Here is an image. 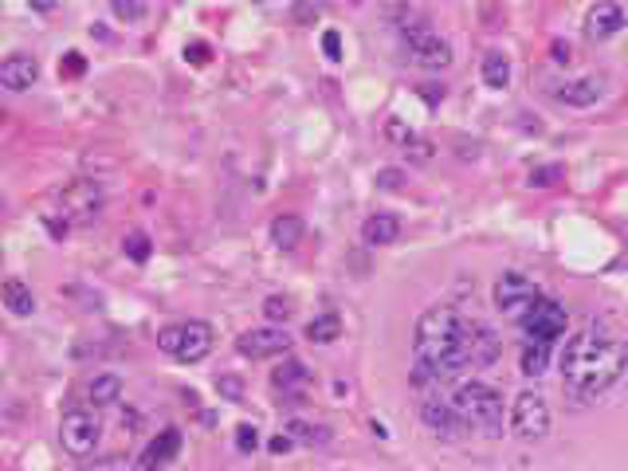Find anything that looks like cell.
Returning a JSON list of instances; mask_svg holds the SVG:
<instances>
[{
  "label": "cell",
  "instance_id": "9a60e30c",
  "mask_svg": "<svg viewBox=\"0 0 628 471\" xmlns=\"http://www.w3.org/2000/svg\"><path fill=\"white\" fill-rule=\"evenodd\" d=\"M554 99L566 102V107L589 110V107H597V102L605 99V83H601V78H593V75H581V78H570V83L554 87Z\"/></svg>",
  "mask_w": 628,
  "mask_h": 471
},
{
  "label": "cell",
  "instance_id": "8992f818",
  "mask_svg": "<svg viewBox=\"0 0 628 471\" xmlns=\"http://www.w3.org/2000/svg\"><path fill=\"white\" fill-rule=\"evenodd\" d=\"M550 424H554L550 401L539 389H522L515 404H510V432H515L522 444H539L550 436Z\"/></svg>",
  "mask_w": 628,
  "mask_h": 471
},
{
  "label": "cell",
  "instance_id": "ab89813d",
  "mask_svg": "<svg viewBox=\"0 0 628 471\" xmlns=\"http://www.w3.org/2000/svg\"><path fill=\"white\" fill-rule=\"evenodd\" d=\"M421 99L428 102V107H440V102H444V87H436V83H424V87H421Z\"/></svg>",
  "mask_w": 628,
  "mask_h": 471
},
{
  "label": "cell",
  "instance_id": "6da1fadb",
  "mask_svg": "<svg viewBox=\"0 0 628 471\" xmlns=\"http://www.w3.org/2000/svg\"><path fill=\"white\" fill-rule=\"evenodd\" d=\"M558 370H561V389H566V397L581 401V404L605 397L609 389L621 385V377L628 370V338L609 330V326L589 322L578 334L566 338Z\"/></svg>",
  "mask_w": 628,
  "mask_h": 471
},
{
  "label": "cell",
  "instance_id": "836d02e7",
  "mask_svg": "<svg viewBox=\"0 0 628 471\" xmlns=\"http://www.w3.org/2000/svg\"><path fill=\"white\" fill-rule=\"evenodd\" d=\"M87 71V59L78 56V51H68V56H63V63H59V75H68V78H78Z\"/></svg>",
  "mask_w": 628,
  "mask_h": 471
},
{
  "label": "cell",
  "instance_id": "cb8c5ba5",
  "mask_svg": "<svg viewBox=\"0 0 628 471\" xmlns=\"http://www.w3.org/2000/svg\"><path fill=\"white\" fill-rule=\"evenodd\" d=\"M287 436H291L295 444H307V448H326V444L334 440V432L326 424H314V421H291L283 428Z\"/></svg>",
  "mask_w": 628,
  "mask_h": 471
},
{
  "label": "cell",
  "instance_id": "4316f807",
  "mask_svg": "<svg viewBox=\"0 0 628 471\" xmlns=\"http://www.w3.org/2000/svg\"><path fill=\"white\" fill-rule=\"evenodd\" d=\"M122 252H126L130 259H134V264H146L150 252H153V244H150V236H146V232H126Z\"/></svg>",
  "mask_w": 628,
  "mask_h": 471
},
{
  "label": "cell",
  "instance_id": "f35d334b",
  "mask_svg": "<svg viewBox=\"0 0 628 471\" xmlns=\"http://www.w3.org/2000/svg\"><path fill=\"white\" fill-rule=\"evenodd\" d=\"M558 177H561V169H534V173H530V185L542 189V185H550V181H558Z\"/></svg>",
  "mask_w": 628,
  "mask_h": 471
},
{
  "label": "cell",
  "instance_id": "d4e9b609",
  "mask_svg": "<svg viewBox=\"0 0 628 471\" xmlns=\"http://www.w3.org/2000/svg\"><path fill=\"white\" fill-rule=\"evenodd\" d=\"M87 397L99 404V409H107V404H114L118 397H122V377L118 373H95L87 382Z\"/></svg>",
  "mask_w": 628,
  "mask_h": 471
},
{
  "label": "cell",
  "instance_id": "44dd1931",
  "mask_svg": "<svg viewBox=\"0 0 628 471\" xmlns=\"http://www.w3.org/2000/svg\"><path fill=\"white\" fill-rule=\"evenodd\" d=\"M298 240H303V216L279 213V216L271 220V244L279 247V252H295Z\"/></svg>",
  "mask_w": 628,
  "mask_h": 471
},
{
  "label": "cell",
  "instance_id": "7c38bea8",
  "mask_svg": "<svg viewBox=\"0 0 628 471\" xmlns=\"http://www.w3.org/2000/svg\"><path fill=\"white\" fill-rule=\"evenodd\" d=\"M421 421H424L428 432H436V436H444V440H452V436H460V432H467L464 416L455 413V404L444 401V397H424L421 401Z\"/></svg>",
  "mask_w": 628,
  "mask_h": 471
},
{
  "label": "cell",
  "instance_id": "52a82bcc",
  "mask_svg": "<svg viewBox=\"0 0 628 471\" xmlns=\"http://www.w3.org/2000/svg\"><path fill=\"white\" fill-rule=\"evenodd\" d=\"M566 322H570L566 307H561L558 298H550V295H539V298H534V307L518 319L522 334H527V342H550V346H554L558 338L566 334Z\"/></svg>",
  "mask_w": 628,
  "mask_h": 471
},
{
  "label": "cell",
  "instance_id": "4fadbf2b",
  "mask_svg": "<svg viewBox=\"0 0 628 471\" xmlns=\"http://www.w3.org/2000/svg\"><path fill=\"white\" fill-rule=\"evenodd\" d=\"M181 444H185L181 428H162V432H157V436L146 444V448H141L138 467H141V471H165V467L181 455Z\"/></svg>",
  "mask_w": 628,
  "mask_h": 471
},
{
  "label": "cell",
  "instance_id": "7a4b0ae2",
  "mask_svg": "<svg viewBox=\"0 0 628 471\" xmlns=\"http://www.w3.org/2000/svg\"><path fill=\"white\" fill-rule=\"evenodd\" d=\"M464 326L467 319L448 303L428 307L421 319H416L413 330V350H416V370H413V385L428 389V385H448L455 382L464 370Z\"/></svg>",
  "mask_w": 628,
  "mask_h": 471
},
{
  "label": "cell",
  "instance_id": "2e32d148",
  "mask_svg": "<svg viewBox=\"0 0 628 471\" xmlns=\"http://www.w3.org/2000/svg\"><path fill=\"white\" fill-rule=\"evenodd\" d=\"M39 78V59L28 56V51H12L0 63V87L5 90H28Z\"/></svg>",
  "mask_w": 628,
  "mask_h": 471
},
{
  "label": "cell",
  "instance_id": "60d3db41",
  "mask_svg": "<svg viewBox=\"0 0 628 471\" xmlns=\"http://www.w3.org/2000/svg\"><path fill=\"white\" fill-rule=\"evenodd\" d=\"M295 20H319V8H303V5H298L295 8Z\"/></svg>",
  "mask_w": 628,
  "mask_h": 471
},
{
  "label": "cell",
  "instance_id": "277c9868",
  "mask_svg": "<svg viewBox=\"0 0 628 471\" xmlns=\"http://www.w3.org/2000/svg\"><path fill=\"white\" fill-rule=\"evenodd\" d=\"M157 346H162L165 358H173L181 365H196V361H204L208 353H213L216 334H213V326H208V322L189 319V322L165 326V330L157 334Z\"/></svg>",
  "mask_w": 628,
  "mask_h": 471
},
{
  "label": "cell",
  "instance_id": "ffe728a7",
  "mask_svg": "<svg viewBox=\"0 0 628 471\" xmlns=\"http://www.w3.org/2000/svg\"><path fill=\"white\" fill-rule=\"evenodd\" d=\"M5 310L12 314V319H32L36 314V295H32V287L24 283V279H5Z\"/></svg>",
  "mask_w": 628,
  "mask_h": 471
},
{
  "label": "cell",
  "instance_id": "83f0119b",
  "mask_svg": "<svg viewBox=\"0 0 628 471\" xmlns=\"http://www.w3.org/2000/svg\"><path fill=\"white\" fill-rule=\"evenodd\" d=\"M110 12L118 20H126V24H134V20H146V5H134V0H110Z\"/></svg>",
  "mask_w": 628,
  "mask_h": 471
},
{
  "label": "cell",
  "instance_id": "3957f363",
  "mask_svg": "<svg viewBox=\"0 0 628 471\" xmlns=\"http://www.w3.org/2000/svg\"><path fill=\"white\" fill-rule=\"evenodd\" d=\"M452 404H455V413L464 416L467 428L503 432L507 404H503V392L495 385H487V382H460L452 389Z\"/></svg>",
  "mask_w": 628,
  "mask_h": 471
},
{
  "label": "cell",
  "instance_id": "9c48e42d",
  "mask_svg": "<svg viewBox=\"0 0 628 471\" xmlns=\"http://www.w3.org/2000/svg\"><path fill=\"white\" fill-rule=\"evenodd\" d=\"M503 353V338L495 334V326H487L483 319H467L464 326V370H487V365L499 361Z\"/></svg>",
  "mask_w": 628,
  "mask_h": 471
},
{
  "label": "cell",
  "instance_id": "e0dca14e",
  "mask_svg": "<svg viewBox=\"0 0 628 471\" xmlns=\"http://www.w3.org/2000/svg\"><path fill=\"white\" fill-rule=\"evenodd\" d=\"M59 204H63V216H90L99 213L102 204V185L99 181H75L59 193Z\"/></svg>",
  "mask_w": 628,
  "mask_h": 471
},
{
  "label": "cell",
  "instance_id": "ba28073f",
  "mask_svg": "<svg viewBox=\"0 0 628 471\" xmlns=\"http://www.w3.org/2000/svg\"><path fill=\"white\" fill-rule=\"evenodd\" d=\"M99 440H102L99 413H90V409H68V413H63V421H59V444L75 455V460H87V455L99 448Z\"/></svg>",
  "mask_w": 628,
  "mask_h": 471
},
{
  "label": "cell",
  "instance_id": "4dcf8cb0",
  "mask_svg": "<svg viewBox=\"0 0 628 471\" xmlns=\"http://www.w3.org/2000/svg\"><path fill=\"white\" fill-rule=\"evenodd\" d=\"M264 314L271 322H287L291 319V298H279V295H271L267 303H264Z\"/></svg>",
  "mask_w": 628,
  "mask_h": 471
},
{
  "label": "cell",
  "instance_id": "ac0fdd59",
  "mask_svg": "<svg viewBox=\"0 0 628 471\" xmlns=\"http://www.w3.org/2000/svg\"><path fill=\"white\" fill-rule=\"evenodd\" d=\"M271 385L275 392H283L287 401H303L307 397V389H310V373H307V365L303 361H295V358H287L279 370L271 373Z\"/></svg>",
  "mask_w": 628,
  "mask_h": 471
},
{
  "label": "cell",
  "instance_id": "5b68a950",
  "mask_svg": "<svg viewBox=\"0 0 628 471\" xmlns=\"http://www.w3.org/2000/svg\"><path fill=\"white\" fill-rule=\"evenodd\" d=\"M401 51H404V59H409L413 68H421V71H448L452 59H455L452 44L436 28H428L424 20L401 28Z\"/></svg>",
  "mask_w": 628,
  "mask_h": 471
},
{
  "label": "cell",
  "instance_id": "8d00e7d4",
  "mask_svg": "<svg viewBox=\"0 0 628 471\" xmlns=\"http://www.w3.org/2000/svg\"><path fill=\"white\" fill-rule=\"evenodd\" d=\"M295 448V440L287 436V432H275V436L267 440V452H275V455H283V452H291Z\"/></svg>",
  "mask_w": 628,
  "mask_h": 471
},
{
  "label": "cell",
  "instance_id": "f546056e",
  "mask_svg": "<svg viewBox=\"0 0 628 471\" xmlns=\"http://www.w3.org/2000/svg\"><path fill=\"white\" fill-rule=\"evenodd\" d=\"M236 448H240L244 455L259 448V432H256V424H236Z\"/></svg>",
  "mask_w": 628,
  "mask_h": 471
},
{
  "label": "cell",
  "instance_id": "d590c367",
  "mask_svg": "<svg viewBox=\"0 0 628 471\" xmlns=\"http://www.w3.org/2000/svg\"><path fill=\"white\" fill-rule=\"evenodd\" d=\"M322 51H326V59L338 63L342 59V36L338 32H322Z\"/></svg>",
  "mask_w": 628,
  "mask_h": 471
},
{
  "label": "cell",
  "instance_id": "f1b7e54d",
  "mask_svg": "<svg viewBox=\"0 0 628 471\" xmlns=\"http://www.w3.org/2000/svg\"><path fill=\"white\" fill-rule=\"evenodd\" d=\"M216 392H220V397H228V401H240L244 397V382L236 373H220L216 377Z\"/></svg>",
  "mask_w": 628,
  "mask_h": 471
},
{
  "label": "cell",
  "instance_id": "d6a6232c",
  "mask_svg": "<svg viewBox=\"0 0 628 471\" xmlns=\"http://www.w3.org/2000/svg\"><path fill=\"white\" fill-rule=\"evenodd\" d=\"M385 134H389V141H397V146H401V150H404V146H409V141L416 138V134H413V130H409V126H404V122H401V118H389V122H385Z\"/></svg>",
  "mask_w": 628,
  "mask_h": 471
},
{
  "label": "cell",
  "instance_id": "b9f144b4",
  "mask_svg": "<svg viewBox=\"0 0 628 471\" xmlns=\"http://www.w3.org/2000/svg\"><path fill=\"white\" fill-rule=\"evenodd\" d=\"M185 56H193V59H208V47H189Z\"/></svg>",
  "mask_w": 628,
  "mask_h": 471
},
{
  "label": "cell",
  "instance_id": "5bb4252c",
  "mask_svg": "<svg viewBox=\"0 0 628 471\" xmlns=\"http://www.w3.org/2000/svg\"><path fill=\"white\" fill-rule=\"evenodd\" d=\"M628 24V5H593L585 12V36L589 39H612Z\"/></svg>",
  "mask_w": 628,
  "mask_h": 471
},
{
  "label": "cell",
  "instance_id": "603a6c76",
  "mask_svg": "<svg viewBox=\"0 0 628 471\" xmlns=\"http://www.w3.org/2000/svg\"><path fill=\"white\" fill-rule=\"evenodd\" d=\"M479 75L491 90H507L510 87V59L503 56V51H487L483 63H479Z\"/></svg>",
  "mask_w": 628,
  "mask_h": 471
},
{
  "label": "cell",
  "instance_id": "d6986e66",
  "mask_svg": "<svg viewBox=\"0 0 628 471\" xmlns=\"http://www.w3.org/2000/svg\"><path fill=\"white\" fill-rule=\"evenodd\" d=\"M397 236H401V220L392 216V213H373L361 225V240L370 244V247H385V244L397 240Z\"/></svg>",
  "mask_w": 628,
  "mask_h": 471
},
{
  "label": "cell",
  "instance_id": "8fae6325",
  "mask_svg": "<svg viewBox=\"0 0 628 471\" xmlns=\"http://www.w3.org/2000/svg\"><path fill=\"white\" fill-rule=\"evenodd\" d=\"M287 346H291V338L279 326H256V330H244L236 338V350H240V358H252V361H264V358H283Z\"/></svg>",
  "mask_w": 628,
  "mask_h": 471
},
{
  "label": "cell",
  "instance_id": "e575fe53",
  "mask_svg": "<svg viewBox=\"0 0 628 471\" xmlns=\"http://www.w3.org/2000/svg\"><path fill=\"white\" fill-rule=\"evenodd\" d=\"M90 471H141V467L130 464V460H122V455H107V460H95V464H90Z\"/></svg>",
  "mask_w": 628,
  "mask_h": 471
},
{
  "label": "cell",
  "instance_id": "484cf974",
  "mask_svg": "<svg viewBox=\"0 0 628 471\" xmlns=\"http://www.w3.org/2000/svg\"><path fill=\"white\" fill-rule=\"evenodd\" d=\"M550 342H527L518 353V365H522V377H542L546 365H550Z\"/></svg>",
  "mask_w": 628,
  "mask_h": 471
},
{
  "label": "cell",
  "instance_id": "30bf717a",
  "mask_svg": "<svg viewBox=\"0 0 628 471\" xmlns=\"http://www.w3.org/2000/svg\"><path fill=\"white\" fill-rule=\"evenodd\" d=\"M495 307H499V314H507V319H522L530 307H534V298H539V287H534V279H527L522 271H503L499 279H495Z\"/></svg>",
  "mask_w": 628,
  "mask_h": 471
},
{
  "label": "cell",
  "instance_id": "7402d4cb",
  "mask_svg": "<svg viewBox=\"0 0 628 471\" xmlns=\"http://www.w3.org/2000/svg\"><path fill=\"white\" fill-rule=\"evenodd\" d=\"M342 338V314H334V310H322V314H314V319L307 322V342L314 346H330Z\"/></svg>",
  "mask_w": 628,
  "mask_h": 471
},
{
  "label": "cell",
  "instance_id": "74e56055",
  "mask_svg": "<svg viewBox=\"0 0 628 471\" xmlns=\"http://www.w3.org/2000/svg\"><path fill=\"white\" fill-rule=\"evenodd\" d=\"M401 185H404V177L397 173V169H385V173H377V189H389L392 193V189H401Z\"/></svg>",
  "mask_w": 628,
  "mask_h": 471
},
{
  "label": "cell",
  "instance_id": "7bdbcfd3",
  "mask_svg": "<svg viewBox=\"0 0 628 471\" xmlns=\"http://www.w3.org/2000/svg\"><path fill=\"white\" fill-rule=\"evenodd\" d=\"M554 59H570V47L566 44H554Z\"/></svg>",
  "mask_w": 628,
  "mask_h": 471
},
{
  "label": "cell",
  "instance_id": "1f68e13d",
  "mask_svg": "<svg viewBox=\"0 0 628 471\" xmlns=\"http://www.w3.org/2000/svg\"><path fill=\"white\" fill-rule=\"evenodd\" d=\"M404 153H409V162H413V165H428V162H432V141L413 138L409 146H404Z\"/></svg>",
  "mask_w": 628,
  "mask_h": 471
}]
</instances>
